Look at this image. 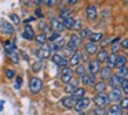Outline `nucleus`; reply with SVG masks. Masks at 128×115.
<instances>
[{
  "label": "nucleus",
  "instance_id": "obj_1",
  "mask_svg": "<svg viewBox=\"0 0 128 115\" xmlns=\"http://www.w3.org/2000/svg\"><path fill=\"white\" fill-rule=\"evenodd\" d=\"M33 54L39 58V60H43V59H48L51 56V49H50V45L48 44H44L42 45L40 48H34L33 49Z\"/></svg>",
  "mask_w": 128,
  "mask_h": 115
},
{
  "label": "nucleus",
  "instance_id": "obj_2",
  "mask_svg": "<svg viewBox=\"0 0 128 115\" xmlns=\"http://www.w3.org/2000/svg\"><path fill=\"white\" fill-rule=\"evenodd\" d=\"M43 88V81L40 78H37V77H32L30 81H29V89H30V93H33V95H36V93H39L40 90H42Z\"/></svg>",
  "mask_w": 128,
  "mask_h": 115
},
{
  "label": "nucleus",
  "instance_id": "obj_3",
  "mask_svg": "<svg viewBox=\"0 0 128 115\" xmlns=\"http://www.w3.org/2000/svg\"><path fill=\"white\" fill-rule=\"evenodd\" d=\"M94 103L98 106V108H105V106L109 104V96L105 92L98 93L96 96H94Z\"/></svg>",
  "mask_w": 128,
  "mask_h": 115
},
{
  "label": "nucleus",
  "instance_id": "obj_4",
  "mask_svg": "<svg viewBox=\"0 0 128 115\" xmlns=\"http://www.w3.org/2000/svg\"><path fill=\"white\" fill-rule=\"evenodd\" d=\"M90 104H91V100H90L88 97H83V99H80V100L76 101V104H74L73 108H74L77 112H83V111H86V110H88Z\"/></svg>",
  "mask_w": 128,
  "mask_h": 115
},
{
  "label": "nucleus",
  "instance_id": "obj_5",
  "mask_svg": "<svg viewBox=\"0 0 128 115\" xmlns=\"http://www.w3.org/2000/svg\"><path fill=\"white\" fill-rule=\"evenodd\" d=\"M0 33L4 36H12L15 33V29L10 22L3 21V22H0Z\"/></svg>",
  "mask_w": 128,
  "mask_h": 115
},
{
  "label": "nucleus",
  "instance_id": "obj_6",
  "mask_svg": "<svg viewBox=\"0 0 128 115\" xmlns=\"http://www.w3.org/2000/svg\"><path fill=\"white\" fill-rule=\"evenodd\" d=\"M109 101H112V103L117 104L120 100L122 99V92L118 89V88H116V89H112V92L109 93Z\"/></svg>",
  "mask_w": 128,
  "mask_h": 115
},
{
  "label": "nucleus",
  "instance_id": "obj_7",
  "mask_svg": "<svg viewBox=\"0 0 128 115\" xmlns=\"http://www.w3.org/2000/svg\"><path fill=\"white\" fill-rule=\"evenodd\" d=\"M48 45H50V49H51V52H55V54H58V51H61V49L64 48L65 45H66V41H65L64 38L61 37L59 40L54 41V43H50Z\"/></svg>",
  "mask_w": 128,
  "mask_h": 115
},
{
  "label": "nucleus",
  "instance_id": "obj_8",
  "mask_svg": "<svg viewBox=\"0 0 128 115\" xmlns=\"http://www.w3.org/2000/svg\"><path fill=\"white\" fill-rule=\"evenodd\" d=\"M34 30H33V27L30 26V25H26L25 27H24V30H22V38L24 40H26V41H32L34 38Z\"/></svg>",
  "mask_w": 128,
  "mask_h": 115
},
{
  "label": "nucleus",
  "instance_id": "obj_9",
  "mask_svg": "<svg viewBox=\"0 0 128 115\" xmlns=\"http://www.w3.org/2000/svg\"><path fill=\"white\" fill-rule=\"evenodd\" d=\"M50 27L54 30V32H56V33H61L62 30H65L64 25H62V21H61L59 18H55V16H52V18H51V25H50Z\"/></svg>",
  "mask_w": 128,
  "mask_h": 115
},
{
  "label": "nucleus",
  "instance_id": "obj_10",
  "mask_svg": "<svg viewBox=\"0 0 128 115\" xmlns=\"http://www.w3.org/2000/svg\"><path fill=\"white\" fill-rule=\"evenodd\" d=\"M51 60H52L56 66H59V67H62V68L68 66V59L65 56H62V55H59V54H54L52 58H51Z\"/></svg>",
  "mask_w": 128,
  "mask_h": 115
},
{
  "label": "nucleus",
  "instance_id": "obj_11",
  "mask_svg": "<svg viewBox=\"0 0 128 115\" xmlns=\"http://www.w3.org/2000/svg\"><path fill=\"white\" fill-rule=\"evenodd\" d=\"M72 74H73V71L70 70L69 67H64V68H62V73H61L62 84H69V82L72 81Z\"/></svg>",
  "mask_w": 128,
  "mask_h": 115
},
{
  "label": "nucleus",
  "instance_id": "obj_12",
  "mask_svg": "<svg viewBox=\"0 0 128 115\" xmlns=\"http://www.w3.org/2000/svg\"><path fill=\"white\" fill-rule=\"evenodd\" d=\"M87 70L90 71L88 74H91V75H96V73H99V70H100L99 63H98L96 60H88V67H87Z\"/></svg>",
  "mask_w": 128,
  "mask_h": 115
},
{
  "label": "nucleus",
  "instance_id": "obj_13",
  "mask_svg": "<svg viewBox=\"0 0 128 115\" xmlns=\"http://www.w3.org/2000/svg\"><path fill=\"white\" fill-rule=\"evenodd\" d=\"M80 62H81V59H80V54H78L77 51L74 52V54L70 56V59L68 60V64H70L72 67H77L78 64H80Z\"/></svg>",
  "mask_w": 128,
  "mask_h": 115
},
{
  "label": "nucleus",
  "instance_id": "obj_14",
  "mask_svg": "<svg viewBox=\"0 0 128 115\" xmlns=\"http://www.w3.org/2000/svg\"><path fill=\"white\" fill-rule=\"evenodd\" d=\"M86 15H87V18L88 19H95L96 18V15H98V10H96V7H95V5H88V7H87V10H86Z\"/></svg>",
  "mask_w": 128,
  "mask_h": 115
},
{
  "label": "nucleus",
  "instance_id": "obj_15",
  "mask_svg": "<svg viewBox=\"0 0 128 115\" xmlns=\"http://www.w3.org/2000/svg\"><path fill=\"white\" fill-rule=\"evenodd\" d=\"M80 43H81V41H80V37H78L77 34H74V33H73V34L70 36V38H69V43H68L66 45H69V47H72L73 49H76L78 45H80Z\"/></svg>",
  "mask_w": 128,
  "mask_h": 115
},
{
  "label": "nucleus",
  "instance_id": "obj_16",
  "mask_svg": "<svg viewBox=\"0 0 128 115\" xmlns=\"http://www.w3.org/2000/svg\"><path fill=\"white\" fill-rule=\"evenodd\" d=\"M74 104H76V100L74 99H72L70 97V96H68V97H64L61 100V106H64L65 108H73V107H74Z\"/></svg>",
  "mask_w": 128,
  "mask_h": 115
},
{
  "label": "nucleus",
  "instance_id": "obj_17",
  "mask_svg": "<svg viewBox=\"0 0 128 115\" xmlns=\"http://www.w3.org/2000/svg\"><path fill=\"white\" fill-rule=\"evenodd\" d=\"M108 81H109V82H108V85H109L110 88H113V89H116V88L120 84H121V78H118V77H116L114 74H112V77L108 79Z\"/></svg>",
  "mask_w": 128,
  "mask_h": 115
},
{
  "label": "nucleus",
  "instance_id": "obj_18",
  "mask_svg": "<svg viewBox=\"0 0 128 115\" xmlns=\"http://www.w3.org/2000/svg\"><path fill=\"white\" fill-rule=\"evenodd\" d=\"M84 49H86V52L88 55H95L98 52V47L96 44H92V43H87L84 44Z\"/></svg>",
  "mask_w": 128,
  "mask_h": 115
},
{
  "label": "nucleus",
  "instance_id": "obj_19",
  "mask_svg": "<svg viewBox=\"0 0 128 115\" xmlns=\"http://www.w3.org/2000/svg\"><path fill=\"white\" fill-rule=\"evenodd\" d=\"M116 59H117V55L116 54H110L108 55V58H106V67L112 68V67H116Z\"/></svg>",
  "mask_w": 128,
  "mask_h": 115
},
{
  "label": "nucleus",
  "instance_id": "obj_20",
  "mask_svg": "<svg viewBox=\"0 0 128 115\" xmlns=\"http://www.w3.org/2000/svg\"><path fill=\"white\" fill-rule=\"evenodd\" d=\"M84 95H86V89H84V88H77V89L72 93V96H70V97L74 99V100L77 101V100H80V99H83Z\"/></svg>",
  "mask_w": 128,
  "mask_h": 115
},
{
  "label": "nucleus",
  "instance_id": "obj_21",
  "mask_svg": "<svg viewBox=\"0 0 128 115\" xmlns=\"http://www.w3.org/2000/svg\"><path fill=\"white\" fill-rule=\"evenodd\" d=\"M33 40L42 47V45H44V44H47V34H46V33H39V34L34 36Z\"/></svg>",
  "mask_w": 128,
  "mask_h": 115
},
{
  "label": "nucleus",
  "instance_id": "obj_22",
  "mask_svg": "<svg viewBox=\"0 0 128 115\" xmlns=\"http://www.w3.org/2000/svg\"><path fill=\"white\" fill-rule=\"evenodd\" d=\"M127 56H124V55H117V59H116V67L120 68V67H125L127 66Z\"/></svg>",
  "mask_w": 128,
  "mask_h": 115
},
{
  "label": "nucleus",
  "instance_id": "obj_23",
  "mask_svg": "<svg viewBox=\"0 0 128 115\" xmlns=\"http://www.w3.org/2000/svg\"><path fill=\"white\" fill-rule=\"evenodd\" d=\"M108 115H122V110L120 108V106L114 104V106H110V107H109Z\"/></svg>",
  "mask_w": 128,
  "mask_h": 115
},
{
  "label": "nucleus",
  "instance_id": "obj_24",
  "mask_svg": "<svg viewBox=\"0 0 128 115\" xmlns=\"http://www.w3.org/2000/svg\"><path fill=\"white\" fill-rule=\"evenodd\" d=\"M114 75L118 77V78H121V79H125V77L128 75V67L125 66V67H120V68H117L116 73H114Z\"/></svg>",
  "mask_w": 128,
  "mask_h": 115
},
{
  "label": "nucleus",
  "instance_id": "obj_25",
  "mask_svg": "<svg viewBox=\"0 0 128 115\" xmlns=\"http://www.w3.org/2000/svg\"><path fill=\"white\" fill-rule=\"evenodd\" d=\"M99 71H100V78H102V81L109 79L112 77V68H109V67H103Z\"/></svg>",
  "mask_w": 128,
  "mask_h": 115
},
{
  "label": "nucleus",
  "instance_id": "obj_26",
  "mask_svg": "<svg viewBox=\"0 0 128 115\" xmlns=\"http://www.w3.org/2000/svg\"><path fill=\"white\" fill-rule=\"evenodd\" d=\"M74 73H76V75H78L80 78H83L84 75H87V67L84 64H78L77 67H76V70H74Z\"/></svg>",
  "mask_w": 128,
  "mask_h": 115
},
{
  "label": "nucleus",
  "instance_id": "obj_27",
  "mask_svg": "<svg viewBox=\"0 0 128 115\" xmlns=\"http://www.w3.org/2000/svg\"><path fill=\"white\" fill-rule=\"evenodd\" d=\"M108 55H109V54L105 51V49H100V51H98V52H96V62L100 64L102 62H105V60H106Z\"/></svg>",
  "mask_w": 128,
  "mask_h": 115
},
{
  "label": "nucleus",
  "instance_id": "obj_28",
  "mask_svg": "<svg viewBox=\"0 0 128 115\" xmlns=\"http://www.w3.org/2000/svg\"><path fill=\"white\" fill-rule=\"evenodd\" d=\"M81 82L84 85H94L95 84V75H91V74H87L81 78Z\"/></svg>",
  "mask_w": 128,
  "mask_h": 115
},
{
  "label": "nucleus",
  "instance_id": "obj_29",
  "mask_svg": "<svg viewBox=\"0 0 128 115\" xmlns=\"http://www.w3.org/2000/svg\"><path fill=\"white\" fill-rule=\"evenodd\" d=\"M62 25H64L65 29H73V26H74V18H73V16H69V18L64 19V21H62Z\"/></svg>",
  "mask_w": 128,
  "mask_h": 115
},
{
  "label": "nucleus",
  "instance_id": "obj_30",
  "mask_svg": "<svg viewBox=\"0 0 128 115\" xmlns=\"http://www.w3.org/2000/svg\"><path fill=\"white\" fill-rule=\"evenodd\" d=\"M106 82L105 81H99V82H95L94 84V88H95V92H98V93H102L103 90L106 89Z\"/></svg>",
  "mask_w": 128,
  "mask_h": 115
},
{
  "label": "nucleus",
  "instance_id": "obj_31",
  "mask_svg": "<svg viewBox=\"0 0 128 115\" xmlns=\"http://www.w3.org/2000/svg\"><path fill=\"white\" fill-rule=\"evenodd\" d=\"M69 16H72V10H70V8H62V10L59 11V18H61V21L69 18Z\"/></svg>",
  "mask_w": 128,
  "mask_h": 115
},
{
  "label": "nucleus",
  "instance_id": "obj_32",
  "mask_svg": "<svg viewBox=\"0 0 128 115\" xmlns=\"http://www.w3.org/2000/svg\"><path fill=\"white\" fill-rule=\"evenodd\" d=\"M102 38H103V34H102V33H91V36H90V43L96 44L98 41H100Z\"/></svg>",
  "mask_w": 128,
  "mask_h": 115
},
{
  "label": "nucleus",
  "instance_id": "obj_33",
  "mask_svg": "<svg viewBox=\"0 0 128 115\" xmlns=\"http://www.w3.org/2000/svg\"><path fill=\"white\" fill-rule=\"evenodd\" d=\"M77 88H78V86H77V84H76L74 81H70L69 84L66 85V88H65V92L69 93V95H72V93L74 92V90L77 89Z\"/></svg>",
  "mask_w": 128,
  "mask_h": 115
},
{
  "label": "nucleus",
  "instance_id": "obj_34",
  "mask_svg": "<svg viewBox=\"0 0 128 115\" xmlns=\"http://www.w3.org/2000/svg\"><path fill=\"white\" fill-rule=\"evenodd\" d=\"M7 56H8V59L11 60V63H14V64H18V63H20V54H18V51L11 52V54H8Z\"/></svg>",
  "mask_w": 128,
  "mask_h": 115
},
{
  "label": "nucleus",
  "instance_id": "obj_35",
  "mask_svg": "<svg viewBox=\"0 0 128 115\" xmlns=\"http://www.w3.org/2000/svg\"><path fill=\"white\" fill-rule=\"evenodd\" d=\"M42 67H43V62L37 59L36 62H33V64H32V71H33V73H39V71L42 70Z\"/></svg>",
  "mask_w": 128,
  "mask_h": 115
},
{
  "label": "nucleus",
  "instance_id": "obj_36",
  "mask_svg": "<svg viewBox=\"0 0 128 115\" xmlns=\"http://www.w3.org/2000/svg\"><path fill=\"white\" fill-rule=\"evenodd\" d=\"M90 36H91V30H90L88 27H81L78 37L80 38H87V37H90Z\"/></svg>",
  "mask_w": 128,
  "mask_h": 115
},
{
  "label": "nucleus",
  "instance_id": "obj_37",
  "mask_svg": "<svg viewBox=\"0 0 128 115\" xmlns=\"http://www.w3.org/2000/svg\"><path fill=\"white\" fill-rule=\"evenodd\" d=\"M61 38V33H56V32H52L50 34V37H47V41L48 43H54V41L59 40Z\"/></svg>",
  "mask_w": 128,
  "mask_h": 115
},
{
  "label": "nucleus",
  "instance_id": "obj_38",
  "mask_svg": "<svg viewBox=\"0 0 128 115\" xmlns=\"http://www.w3.org/2000/svg\"><path fill=\"white\" fill-rule=\"evenodd\" d=\"M17 77V74H15V71L12 70V68H7L6 70V78L7 79H12Z\"/></svg>",
  "mask_w": 128,
  "mask_h": 115
},
{
  "label": "nucleus",
  "instance_id": "obj_39",
  "mask_svg": "<svg viewBox=\"0 0 128 115\" xmlns=\"http://www.w3.org/2000/svg\"><path fill=\"white\" fill-rule=\"evenodd\" d=\"M120 108L121 110H127L128 111V97H124L120 100Z\"/></svg>",
  "mask_w": 128,
  "mask_h": 115
},
{
  "label": "nucleus",
  "instance_id": "obj_40",
  "mask_svg": "<svg viewBox=\"0 0 128 115\" xmlns=\"http://www.w3.org/2000/svg\"><path fill=\"white\" fill-rule=\"evenodd\" d=\"M39 27H42V33H46V30H48L50 29L51 30V27H50V25L48 23H46L44 21H42V22H39Z\"/></svg>",
  "mask_w": 128,
  "mask_h": 115
},
{
  "label": "nucleus",
  "instance_id": "obj_41",
  "mask_svg": "<svg viewBox=\"0 0 128 115\" xmlns=\"http://www.w3.org/2000/svg\"><path fill=\"white\" fill-rule=\"evenodd\" d=\"M121 88H122V92L125 95H128V79H121Z\"/></svg>",
  "mask_w": 128,
  "mask_h": 115
},
{
  "label": "nucleus",
  "instance_id": "obj_42",
  "mask_svg": "<svg viewBox=\"0 0 128 115\" xmlns=\"http://www.w3.org/2000/svg\"><path fill=\"white\" fill-rule=\"evenodd\" d=\"M91 115H106V111L105 108H95Z\"/></svg>",
  "mask_w": 128,
  "mask_h": 115
},
{
  "label": "nucleus",
  "instance_id": "obj_43",
  "mask_svg": "<svg viewBox=\"0 0 128 115\" xmlns=\"http://www.w3.org/2000/svg\"><path fill=\"white\" fill-rule=\"evenodd\" d=\"M21 86H22V77L17 75L15 77V89H20Z\"/></svg>",
  "mask_w": 128,
  "mask_h": 115
},
{
  "label": "nucleus",
  "instance_id": "obj_44",
  "mask_svg": "<svg viewBox=\"0 0 128 115\" xmlns=\"http://www.w3.org/2000/svg\"><path fill=\"white\" fill-rule=\"evenodd\" d=\"M10 18H11V21L14 22L15 25H18L21 22V19H20V16L17 15V14H11V15H10Z\"/></svg>",
  "mask_w": 128,
  "mask_h": 115
},
{
  "label": "nucleus",
  "instance_id": "obj_45",
  "mask_svg": "<svg viewBox=\"0 0 128 115\" xmlns=\"http://www.w3.org/2000/svg\"><path fill=\"white\" fill-rule=\"evenodd\" d=\"M34 18H44V14H43V11L40 10V8H36V11H34Z\"/></svg>",
  "mask_w": 128,
  "mask_h": 115
},
{
  "label": "nucleus",
  "instance_id": "obj_46",
  "mask_svg": "<svg viewBox=\"0 0 128 115\" xmlns=\"http://www.w3.org/2000/svg\"><path fill=\"white\" fill-rule=\"evenodd\" d=\"M33 21H36V18H34V16H29L28 19H25V21H24V23H25V25H29L30 22H33Z\"/></svg>",
  "mask_w": 128,
  "mask_h": 115
},
{
  "label": "nucleus",
  "instance_id": "obj_47",
  "mask_svg": "<svg viewBox=\"0 0 128 115\" xmlns=\"http://www.w3.org/2000/svg\"><path fill=\"white\" fill-rule=\"evenodd\" d=\"M121 45L124 47L125 49H128V38H124V40L121 41Z\"/></svg>",
  "mask_w": 128,
  "mask_h": 115
},
{
  "label": "nucleus",
  "instance_id": "obj_48",
  "mask_svg": "<svg viewBox=\"0 0 128 115\" xmlns=\"http://www.w3.org/2000/svg\"><path fill=\"white\" fill-rule=\"evenodd\" d=\"M43 4H46V5H48V7H51V5L56 4V1H43Z\"/></svg>",
  "mask_w": 128,
  "mask_h": 115
},
{
  "label": "nucleus",
  "instance_id": "obj_49",
  "mask_svg": "<svg viewBox=\"0 0 128 115\" xmlns=\"http://www.w3.org/2000/svg\"><path fill=\"white\" fill-rule=\"evenodd\" d=\"M118 41H120V37H114L113 40L110 41V44H117V43H118Z\"/></svg>",
  "mask_w": 128,
  "mask_h": 115
},
{
  "label": "nucleus",
  "instance_id": "obj_50",
  "mask_svg": "<svg viewBox=\"0 0 128 115\" xmlns=\"http://www.w3.org/2000/svg\"><path fill=\"white\" fill-rule=\"evenodd\" d=\"M21 54H22V58H24V59H25V60H29V56H28V54H26V52H21Z\"/></svg>",
  "mask_w": 128,
  "mask_h": 115
},
{
  "label": "nucleus",
  "instance_id": "obj_51",
  "mask_svg": "<svg viewBox=\"0 0 128 115\" xmlns=\"http://www.w3.org/2000/svg\"><path fill=\"white\" fill-rule=\"evenodd\" d=\"M108 43H109V41H108V38H103V40L100 41V44H102V47H105V45H106V44H108Z\"/></svg>",
  "mask_w": 128,
  "mask_h": 115
},
{
  "label": "nucleus",
  "instance_id": "obj_52",
  "mask_svg": "<svg viewBox=\"0 0 128 115\" xmlns=\"http://www.w3.org/2000/svg\"><path fill=\"white\" fill-rule=\"evenodd\" d=\"M76 0H69V1H68V4H70V5H73V4H76Z\"/></svg>",
  "mask_w": 128,
  "mask_h": 115
},
{
  "label": "nucleus",
  "instance_id": "obj_53",
  "mask_svg": "<svg viewBox=\"0 0 128 115\" xmlns=\"http://www.w3.org/2000/svg\"><path fill=\"white\" fill-rule=\"evenodd\" d=\"M3 104H4V100H2V101H0V111L3 110Z\"/></svg>",
  "mask_w": 128,
  "mask_h": 115
},
{
  "label": "nucleus",
  "instance_id": "obj_54",
  "mask_svg": "<svg viewBox=\"0 0 128 115\" xmlns=\"http://www.w3.org/2000/svg\"><path fill=\"white\" fill-rule=\"evenodd\" d=\"M127 115H128V111H127Z\"/></svg>",
  "mask_w": 128,
  "mask_h": 115
}]
</instances>
